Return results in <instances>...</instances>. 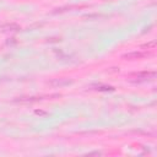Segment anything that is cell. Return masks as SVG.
<instances>
[{"mask_svg": "<svg viewBox=\"0 0 157 157\" xmlns=\"http://www.w3.org/2000/svg\"><path fill=\"white\" fill-rule=\"evenodd\" d=\"M156 76V74L153 71H144V72H139L135 74V77L137 81H145V80H151Z\"/></svg>", "mask_w": 157, "mask_h": 157, "instance_id": "obj_1", "label": "cell"}, {"mask_svg": "<svg viewBox=\"0 0 157 157\" xmlns=\"http://www.w3.org/2000/svg\"><path fill=\"white\" fill-rule=\"evenodd\" d=\"M147 54H145V53H130V54H125L124 55V58H126V59H140V58H144V56H146Z\"/></svg>", "mask_w": 157, "mask_h": 157, "instance_id": "obj_2", "label": "cell"}]
</instances>
